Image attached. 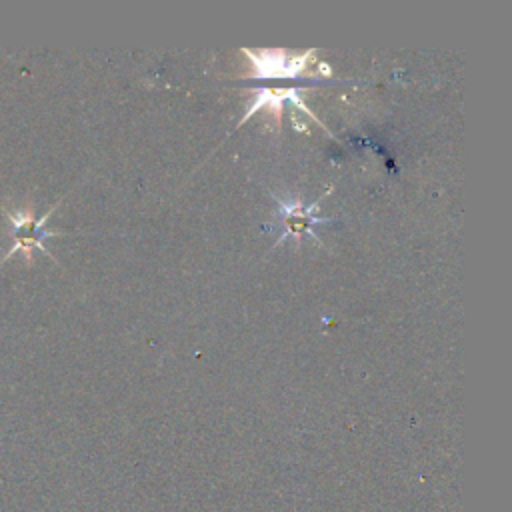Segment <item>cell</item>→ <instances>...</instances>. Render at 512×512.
<instances>
[{
	"instance_id": "cell-4",
	"label": "cell",
	"mask_w": 512,
	"mask_h": 512,
	"mask_svg": "<svg viewBox=\"0 0 512 512\" xmlns=\"http://www.w3.org/2000/svg\"><path fill=\"white\" fill-rule=\"evenodd\" d=\"M252 94H254V96H252V104H250L248 112L240 118L238 128H240V124H244L250 116H254L258 110L266 108V110H270L268 114H270V118H272V122H274V130H278L280 120H282V104H284V102H290V104H294L296 108H300L304 114H308L310 118H314L330 136H334V134L326 128V124H324L314 112H310V108L306 106L304 98L300 96V88H294V86H262V88H254Z\"/></svg>"
},
{
	"instance_id": "cell-2",
	"label": "cell",
	"mask_w": 512,
	"mask_h": 512,
	"mask_svg": "<svg viewBox=\"0 0 512 512\" xmlns=\"http://www.w3.org/2000/svg\"><path fill=\"white\" fill-rule=\"evenodd\" d=\"M330 194V190H326L320 198H316L310 206H304L302 198L296 196L294 200H282L278 196H272L276 202H278V214H276V220H278V226H280V236L278 240L272 244V248L280 246L282 242H286L288 238H296V242L300 244V240L304 236H310L316 244L322 246L320 238L316 236L314 232V226L318 224H330V222H336V218H328V216H318L316 210L322 202V198H326Z\"/></svg>"
},
{
	"instance_id": "cell-3",
	"label": "cell",
	"mask_w": 512,
	"mask_h": 512,
	"mask_svg": "<svg viewBox=\"0 0 512 512\" xmlns=\"http://www.w3.org/2000/svg\"><path fill=\"white\" fill-rule=\"evenodd\" d=\"M58 206V202L48 208L46 214L42 216H36L34 210L28 206V208H22V210H8V208H2L4 210V216L6 220L10 222V234L14 238V246L10 250H6V254L2 256L0 264L6 262L8 258H12L14 252L18 250H24V254L30 258V250L32 248H38L40 252H44L46 256H50L48 248L44 246V240L46 238H52V236H64L66 232H58V230H48L46 228V220L48 216L54 212V208ZM52 258V256H50Z\"/></svg>"
},
{
	"instance_id": "cell-1",
	"label": "cell",
	"mask_w": 512,
	"mask_h": 512,
	"mask_svg": "<svg viewBox=\"0 0 512 512\" xmlns=\"http://www.w3.org/2000/svg\"><path fill=\"white\" fill-rule=\"evenodd\" d=\"M240 52L248 58V70L242 78H258V80H280V78H300V76H316L312 66H316V50L310 48L306 52H288L284 48H266V50H250L240 48Z\"/></svg>"
}]
</instances>
